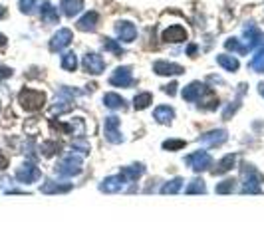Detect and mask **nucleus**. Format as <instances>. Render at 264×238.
<instances>
[{
  "instance_id": "1a4fd4ad",
  "label": "nucleus",
  "mask_w": 264,
  "mask_h": 238,
  "mask_svg": "<svg viewBox=\"0 0 264 238\" xmlns=\"http://www.w3.org/2000/svg\"><path fill=\"white\" fill-rule=\"evenodd\" d=\"M64 66H66V68H75V58H74V54H68V58L64 60Z\"/></svg>"
},
{
  "instance_id": "20e7f679",
  "label": "nucleus",
  "mask_w": 264,
  "mask_h": 238,
  "mask_svg": "<svg viewBox=\"0 0 264 238\" xmlns=\"http://www.w3.org/2000/svg\"><path fill=\"white\" fill-rule=\"evenodd\" d=\"M185 38H187V32L181 26H171L169 30L165 32V40L167 42H183Z\"/></svg>"
},
{
  "instance_id": "6e6552de",
  "label": "nucleus",
  "mask_w": 264,
  "mask_h": 238,
  "mask_svg": "<svg viewBox=\"0 0 264 238\" xmlns=\"http://www.w3.org/2000/svg\"><path fill=\"white\" fill-rule=\"evenodd\" d=\"M18 4H20V10L24 14H30L36 8V0H18Z\"/></svg>"
},
{
  "instance_id": "39448f33",
  "label": "nucleus",
  "mask_w": 264,
  "mask_h": 238,
  "mask_svg": "<svg viewBox=\"0 0 264 238\" xmlns=\"http://www.w3.org/2000/svg\"><path fill=\"white\" fill-rule=\"evenodd\" d=\"M40 14H42V20H44V22H58V10L50 2H44V4H42Z\"/></svg>"
},
{
  "instance_id": "423d86ee",
  "label": "nucleus",
  "mask_w": 264,
  "mask_h": 238,
  "mask_svg": "<svg viewBox=\"0 0 264 238\" xmlns=\"http://www.w3.org/2000/svg\"><path fill=\"white\" fill-rule=\"evenodd\" d=\"M95 22H97V12H88L84 18L77 22V28L80 30H94Z\"/></svg>"
},
{
  "instance_id": "9b49d317",
  "label": "nucleus",
  "mask_w": 264,
  "mask_h": 238,
  "mask_svg": "<svg viewBox=\"0 0 264 238\" xmlns=\"http://www.w3.org/2000/svg\"><path fill=\"white\" fill-rule=\"evenodd\" d=\"M6 16V8L4 6H0V18H4Z\"/></svg>"
},
{
  "instance_id": "7ed1b4c3",
  "label": "nucleus",
  "mask_w": 264,
  "mask_h": 238,
  "mask_svg": "<svg viewBox=\"0 0 264 238\" xmlns=\"http://www.w3.org/2000/svg\"><path fill=\"white\" fill-rule=\"evenodd\" d=\"M60 6H62L66 16H74V14H77L84 8V0H62Z\"/></svg>"
},
{
  "instance_id": "f03ea898",
  "label": "nucleus",
  "mask_w": 264,
  "mask_h": 238,
  "mask_svg": "<svg viewBox=\"0 0 264 238\" xmlns=\"http://www.w3.org/2000/svg\"><path fill=\"white\" fill-rule=\"evenodd\" d=\"M117 34L121 36V40H125V42H131L135 34H137V30H135V26H133L131 22H119L117 24Z\"/></svg>"
},
{
  "instance_id": "9d476101",
  "label": "nucleus",
  "mask_w": 264,
  "mask_h": 238,
  "mask_svg": "<svg viewBox=\"0 0 264 238\" xmlns=\"http://www.w3.org/2000/svg\"><path fill=\"white\" fill-rule=\"evenodd\" d=\"M8 75H12V70H10V68H2V66H0V80H2V77H8Z\"/></svg>"
},
{
  "instance_id": "f257e3e1",
  "label": "nucleus",
  "mask_w": 264,
  "mask_h": 238,
  "mask_svg": "<svg viewBox=\"0 0 264 238\" xmlns=\"http://www.w3.org/2000/svg\"><path fill=\"white\" fill-rule=\"evenodd\" d=\"M20 101H22V105L26 110H34V108H38L44 101V95L32 92V90H24V92L20 93Z\"/></svg>"
},
{
  "instance_id": "0eeeda50",
  "label": "nucleus",
  "mask_w": 264,
  "mask_h": 238,
  "mask_svg": "<svg viewBox=\"0 0 264 238\" xmlns=\"http://www.w3.org/2000/svg\"><path fill=\"white\" fill-rule=\"evenodd\" d=\"M70 38H72V32H70V30H60L56 36H54V42H52V48H54V50H58V48L66 46V44L70 42Z\"/></svg>"
},
{
  "instance_id": "f8f14e48",
  "label": "nucleus",
  "mask_w": 264,
  "mask_h": 238,
  "mask_svg": "<svg viewBox=\"0 0 264 238\" xmlns=\"http://www.w3.org/2000/svg\"><path fill=\"white\" fill-rule=\"evenodd\" d=\"M6 44V36L4 34H0V46H4Z\"/></svg>"
}]
</instances>
